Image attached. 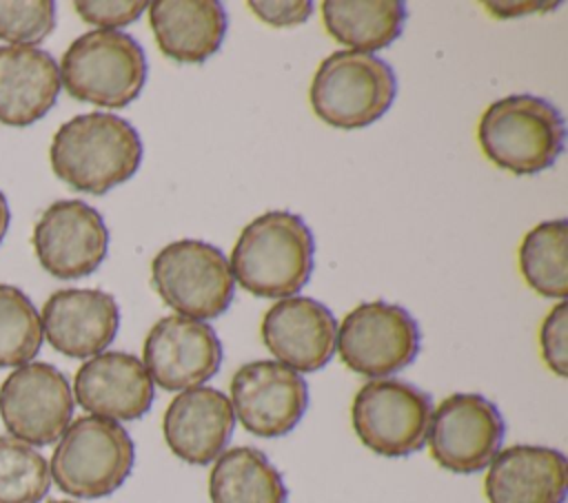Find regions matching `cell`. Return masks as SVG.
Instances as JSON below:
<instances>
[{
  "mask_svg": "<svg viewBox=\"0 0 568 503\" xmlns=\"http://www.w3.org/2000/svg\"><path fill=\"white\" fill-rule=\"evenodd\" d=\"M142 153V140L124 117L93 111L55 131L49 162L55 177L73 191L104 195L135 175Z\"/></svg>",
  "mask_w": 568,
  "mask_h": 503,
  "instance_id": "cell-1",
  "label": "cell"
},
{
  "mask_svg": "<svg viewBox=\"0 0 568 503\" xmlns=\"http://www.w3.org/2000/svg\"><path fill=\"white\" fill-rule=\"evenodd\" d=\"M313 255L315 242L306 222L291 211H268L242 228L229 266L251 295L286 299L306 286Z\"/></svg>",
  "mask_w": 568,
  "mask_h": 503,
  "instance_id": "cell-2",
  "label": "cell"
},
{
  "mask_svg": "<svg viewBox=\"0 0 568 503\" xmlns=\"http://www.w3.org/2000/svg\"><path fill=\"white\" fill-rule=\"evenodd\" d=\"M564 137L566 126L557 106L530 93L495 100L477 124L484 155L515 175L550 168L564 151Z\"/></svg>",
  "mask_w": 568,
  "mask_h": 503,
  "instance_id": "cell-3",
  "label": "cell"
},
{
  "mask_svg": "<svg viewBox=\"0 0 568 503\" xmlns=\"http://www.w3.org/2000/svg\"><path fill=\"white\" fill-rule=\"evenodd\" d=\"M58 71L60 84L73 100L122 109L140 95L149 66L133 35L93 29L67 47Z\"/></svg>",
  "mask_w": 568,
  "mask_h": 503,
  "instance_id": "cell-4",
  "label": "cell"
},
{
  "mask_svg": "<svg viewBox=\"0 0 568 503\" xmlns=\"http://www.w3.org/2000/svg\"><path fill=\"white\" fill-rule=\"evenodd\" d=\"M135 445L129 432L111 419L80 417L58 439L49 472L69 496L102 499L113 494L131 474Z\"/></svg>",
  "mask_w": 568,
  "mask_h": 503,
  "instance_id": "cell-5",
  "label": "cell"
},
{
  "mask_svg": "<svg viewBox=\"0 0 568 503\" xmlns=\"http://www.w3.org/2000/svg\"><path fill=\"white\" fill-rule=\"evenodd\" d=\"M397 95L390 64L373 53L335 51L324 58L313 75L308 100L315 115L344 131L377 122Z\"/></svg>",
  "mask_w": 568,
  "mask_h": 503,
  "instance_id": "cell-6",
  "label": "cell"
},
{
  "mask_svg": "<svg viewBox=\"0 0 568 503\" xmlns=\"http://www.w3.org/2000/svg\"><path fill=\"white\" fill-rule=\"evenodd\" d=\"M151 281L160 299L189 319H215L233 301L235 279L220 248L202 239H178L151 261Z\"/></svg>",
  "mask_w": 568,
  "mask_h": 503,
  "instance_id": "cell-7",
  "label": "cell"
},
{
  "mask_svg": "<svg viewBox=\"0 0 568 503\" xmlns=\"http://www.w3.org/2000/svg\"><path fill=\"white\" fill-rule=\"evenodd\" d=\"M430 397L402 379H368L353 397L351 423L357 439L379 456H408L426 445Z\"/></svg>",
  "mask_w": 568,
  "mask_h": 503,
  "instance_id": "cell-8",
  "label": "cell"
},
{
  "mask_svg": "<svg viewBox=\"0 0 568 503\" xmlns=\"http://www.w3.org/2000/svg\"><path fill=\"white\" fill-rule=\"evenodd\" d=\"M342 363L368 379L390 377L410 366L419 352L413 315L388 301H366L342 319L335 341Z\"/></svg>",
  "mask_w": 568,
  "mask_h": 503,
  "instance_id": "cell-9",
  "label": "cell"
},
{
  "mask_svg": "<svg viewBox=\"0 0 568 503\" xmlns=\"http://www.w3.org/2000/svg\"><path fill=\"white\" fill-rule=\"evenodd\" d=\"M506 425L499 408L477 392H455L430 412L428 452L455 474H475L501 450Z\"/></svg>",
  "mask_w": 568,
  "mask_h": 503,
  "instance_id": "cell-10",
  "label": "cell"
},
{
  "mask_svg": "<svg viewBox=\"0 0 568 503\" xmlns=\"http://www.w3.org/2000/svg\"><path fill=\"white\" fill-rule=\"evenodd\" d=\"M0 417L11 437L29 445H51L69 428L73 392L51 363L29 361L0 386Z\"/></svg>",
  "mask_w": 568,
  "mask_h": 503,
  "instance_id": "cell-11",
  "label": "cell"
},
{
  "mask_svg": "<svg viewBox=\"0 0 568 503\" xmlns=\"http://www.w3.org/2000/svg\"><path fill=\"white\" fill-rule=\"evenodd\" d=\"M231 408L242 428L262 439L288 434L308 408V386L288 366L271 359L242 363L231 377Z\"/></svg>",
  "mask_w": 568,
  "mask_h": 503,
  "instance_id": "cell-12",
  "label": "cell"
},
{
  "mask_svg": "<svg viewBox=\"0 0 568 503\" xmlns=\"http://www.w3.org/2000/svg\"><path fill=\"white\" fill-rule=\"evenodd\" d=\"M33 250L51 277H89L106 257L109 230L102 215L87 202L58 199L33 226Z\"/></svg>",
  "mask_w": 568,
  "mask_h": 503,
  "instance_id": "cell-13",
  "label": "cell"
},
{
  "mask_svg": "<svg viewBox=\"0 0 568 503\" xmlns=\"http://www.w3.org/2000/svg\"><path fill=\"white\" fill-rule=\"evenodd\" d=\"M142 363L153 386L182 392L202 386L220 370L222 343L206 321L169 315L146 332Z\"/></svg>",
  "mask_w": 568,
  "mask_h": 503,
  "instance_id": "cell-14",
  "label": "cell"
},
{
  "mask_svg": "<svg viewBox=\"0 0 568 503\" xmlns=\"http://www.w3.org/2000/svg\"><path fill=\"white\" fill-rule=\"evenodd\" d=\"M266 350L295 372H315L335 355L337 319L313 297H286L262 317Z\"/></svg>",
  "mask_w": 568,
  "mask_h": 503,
  "instance_id": "cell-15",
  "label": "cell"
},
{
  "mask_svg": "<svg viewBox=\"0 0 568 503\" xmlns=\"http://www.w3.org/2000/svg\"><path fill=\"white\" fill-rule=\"evenodd\" d=\"M42 337L71 359L100 355L118 335L120 308L100 288H64L49 295L40 315Z\"/></svg>",
  "mask_w": 568,
  "mask_h": 503,
  "instance_id": "cell-16",
  "label": "cell"
},
{
  "mask_svg": "<svg viewBox=\"0 0 568 503\" xmlns=\"http://www.w3.org/2000/svg\"><path fill=\"white\" fill-rule=\"evenodd\" d=\"M153 381L131 352L109 350L89 357L73 377V399L93 417L135 421L151 410Z\"/></svg>",
  "mask_w": 568,
  "mask_h": 503,
  "instance_id": "cell-17",
  "label": "cell"
},
{
  "mask_svg": "<svg viewBox=\"0 0 568 503\" xmlns=\"http://www.w3.org/2000/svg\"><path fill=\"white\" fill-rule=\"evenodd\" d=\"M235 428V414L224 392L197 386L178 392L164 410L162 434L169 450L191 465L217 459Z\"/></svg>",
  "mask_w": 568,
  "mask_h": 503,
  "instance_id": "cell-18",
  "label": "cell"
},
{
  "mask_svg": "<svg viewBox=\"0 0 568 503\" xmlns=\"http://www.w3.org/2000/svg\"><path fill=\"white\" fill-rule=\"evenodd\" d=\"M488 503H564L568 461L548 445L517 443L499 450L484 479Z\"/></svg>",
  "mask_w": 568,
  "mask_h": 503,
  "instance_id": "cell-19",
  "label": "cell"
},
{
  "mask_svg": "<svg viewBox=\"0 0 568 503\" xmlns=\"http://www.w3.org/2000/svg\"><path fill=\"white\" fill-rule=\"evenodd\" d=\"M58 62L38 47H0V122L29 126L44 117L60 93Z\"/></svg>",
  "mask_w": 568,
  "mask_h": 503,
  "instance_id": "cell-20",
  "label": "cell"
},
{
  "mask_svg": "<svg viewBox=\"0 0 568 503\" xmlns=\"http://www.w3.org/2000/svg\"><path fill=\"white\" fill-rule=\"evenodd\" d=\"M146 9L160 51L180 64H202L224 40L226 11L217 0H155Z\"/></svg>",
  "mask_w": 568,
  "mask_h": 503,
  "instance_id": "cell-21",
  "label": "cell"
},
{
  "mask_svg": "<svg viewBox=\"0 0 568 503\" xmlns=\"http://www.w3.org/2000/svg\"><path fill=\"white\" fill-rule=\"evenodd\" d=\"M211 503H286L288 490L280 470L253 445L224 450L209 472Z\"/></svg>",
  "mask_w": 568,
  "mask_h": 503,
  "instance_id": "cell-22",
  "label": "cell"
},
{
  "mask_svg": "<svg viewBox=\"0 0 568 503\" xmlns=\"http://www.w3.org/2000/svg\"><path fill=\"white\" fill-rule=\"evenodd\" d=\"M322 20L339 44L373 53L399 38L406 7L399 0H326L322 2Z\"/></svg>",
  "mask_w": 568,
  "mask_h": 503,
  "instance_id": "cell-23",
  "label": "cell"
},
{
  "mask_svg": "<svg viewBox=\"0 0 568 503\" xmlns=\"http://www.w3.org/2000/svg\"><path fill=\"white\" fill-rule=\"evenodd\" d=\"M568 222L564 217L530 228L519 244V270L526 284L541 297L566 299Z\"/></svg>",
  "mask_w": 568,
  "mask_h": 503,
  "instance_id": "cell-24",
  "label": "cell"
},
{
  "mask_svg": "<svg viewBox=\"0 0 568 503\" xmlns=\"http://www.w3.org/2000/svg\"><path fill=\"white\" fill-rule=\"evenodd\" d=\"M51 487L47 459L29 443L0 437V503H40Z\"/></svg>",
  "mask_w": 568,
  "mask_h": 503,
  "instance_id": "cell-25",
  "label": "cell"
},
{
  "mask_svg": "<svg viewBox=\"0 0 568 503\" xmlns=\"http://www.w3.org/2000/svg\"><path fill=\"white\" fill-rule=\"evenodd\" d=\"M42 346V324L31 299L16 286L0 284V368L29 363Z\"/></svg>",
  "mask_w": 568,
  "mask_h": 503,
  "instance_id": "cell-26",
  "label": "cell"
},
{
  "mask_svg": "<svg viewBox=\"0 0 568 503\" xmlns=\"http://www.w3.org/2000/svg\"><path fill=\"white\" fill-rule=\"evenodd\" d=\"M55 27V4L51 0L0 2V40L9 44L42 42Z\"/></svg>",
  "mask_w": 568,
  "mask_h": 503,
  "instance_id": "cell-27",
  "label": "cell"
},
{
  "mask_svg": "<svg viewBox=\"0 0 568 503\" xmlns=\"http://www.w3.org/2000/svg\"><path fill=\"white\" fill-rule=\"evenodd\" d=\"M539 350L544 363L557 374H568V304L559 301L541 321Z\"/></svg>",
  "mask_w": 568,
  "mask_h": 503,
  "instance_id": "cell-28",
  "label": "cell"
},
{
  "mask_svg": "<svg viewBox=\"0 0 568 503\" xmlns=\"http://www.w3.org/2000/svg\"><path fill=\"white\" fill-rule=\"evenodd\" d=\"M73 7L84 22H89L98 29L118 31L120 27L135 22L142 16V11L149 7V2H144V0H78Z\"/></svg>",
  "mask_w": 568,
  "mask_h": 503,
  "instance_id": "cell-29",
  "label": "cell"
},
{
  "mask_svg": "<svg viewBox=\"0 0 568 503\" xmlns=\"http://www.w3.org/2000/svg\"><path fill=\"white\" fill-rule=\"evenodd\" d=\"M246 7L266 24L286 29L308 20L313 2L308 0H248Z\"/></svg>",
  "mask_w": 568,
  "mask_h": 503,
  "instance_id": "cell-30",
  "label": "cell"
},
{
  "mask_svg": "<svg viewBox=\"0 0 568 503\" xmlns=\"http://www.w3.org/2000/svg\"><path fill=\"white\" fill-rule=\"evenodd\" d=\"M555 7H559V2H486V9H490V13L497 18H515V16H526L535 11H550Z\"/></svg>",
  "mask_w": 568,
  "mask_h": 503,
  "instance_id": "cell-31",
  "label": "cell"
},
{
  "mask_svg": "<svg viewBox=\"0 0 568 503\" xmlns=\"http://www.w3.org/2000/svg\"><path fill=\"white\" fill-rule=\"evenodd\" d=\"M9 222H11L9 204H7V197H4V195H2V191H0V242H2V239H4V235H7Z\"/></svg>",
  "mask_w": 568,
  "mask_h": 503,
  "instance_id": "cell-32",
  "label": "cell"
},
{
  "mask_svg": "<svg viewBox=\"0 0 568 503\" xmlns=\"http://www.w3.org/2000/svg\"><path fill=\"white\" fill-rule=\"evenodd\" d=\"M47 503H78V501H47Z\"/></svg>",
  "mask_w": 568,
  "mask_h": 503,
  "instance_id": "cell-33",
  "label": "cell"
}]
</instances>
